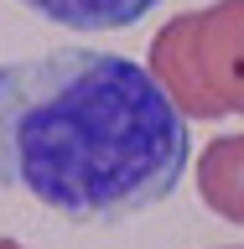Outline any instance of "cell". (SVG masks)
<instances>
[{
	"mask_svg": "<svg viewBox=\"0 0 244 249\" xmlns=\"http://www.w3.org/2000/svg\"><path fill=\"white\" fill-rule=\"evenodd\" d=\"M187 124L140 62L94 47L0 68V187L78 223H114L177 192Z\"/></svg>",
	"mask_w": 244,
	"mask_h": 249,
	"instance_id": "6da1fadb",
	"label": "cell"
},
{
	"mask_svg": "<svg viewBox=\"0 0 244 249\" xmlns=\"http://www.w3.org/2000/svg\"><path fill=\"white\" fill-rule=\"evenodd\" d=\"M146 73L182 120L244 114V0L182 11L151 36Z\"/></svg>",
	"mask_w": 244,
	"mask_h": 249,
	"instance_id": "7a4b0ae2",
	"label": "cell"
},
{
	"mask_svg": "<svg viewBox=\"0 0 244 249\" xmlns=\"http://www.w3.org/2000/svg\"><path fill=\"white\" fill-rule=\"evenodd\" d=\"M198 192L218 218H229L244 229V130L239 135H218L198 156Z\"/></svg>",
	"mask_w": 244,
	"mask_h": 249,
	"instance_id": "3957f363",
	"label": "cell"
},
{
	"mask_svg": "<svg viewBox=\"0 0 244 249\" xmlns=\"http://www.w3.org/2000/svg\"><path fill=\"white\" fill-rule=\"evenodd\" d=\"M21 5L73 31H120L146 11H156L161 0H21Z\"/></svg>",
	"mask_w": 244,
	"mask_h": 249,
	"instance_id": "277c9868",
	"label": "cell"
},
{
	"mask_svg": "<svg viewBox=\"0 0 244 249\" xmlns=\"http://www.w3.org/2000/svg\"><path fill=\"white\" fill-rule=\"evenodd\" d=\"M0 249H26V244H16V239H0Z\"/></svg>",
	"mask_w": 244,
	"mask_h": 249,
	"instance_id": "5b68a950",
	"label": "cell"
},
{
	"mask_svg": "<svg viewBox=\"0 0 244 249\" xmlns=\"http://www.w3.org/2000/svg\"><path fill=\"white\" fill-rule=\"evenodd\" d=\"M224 249H239V244H224Z\"/></svg>",
	"mask_w": 244,
	"mask_h": 249,
	"instance_id": "8992f818",
	"label": "cell"
}]
</instances>
